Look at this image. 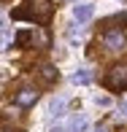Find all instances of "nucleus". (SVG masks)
<instances>
[{
	"label": "nucleus",
	"mask_w": 127,
	"mask_h": 132,
	"mask_svg": "<svg viewBox=\"0 0 127 132\" xmlns=\"http://www.w3.org/2000/svg\"><path fill=\"white\" fill-rule=\"evenodd\" d=\"M108 84L111 86H124L127 84V68H114L111 76H108Z\"/></svg>",
	"instance_id": "nucleus-6"
},
{
	"label": "nucleus",
	"mask_w": 127,
	"mask_h": 132,
	"mask_svg": "<svg viewBox=\"0 0 127 132\" xmlns=\"http://www.w3.org/2000/svg\"><path fill=\"white\" fill-rule=\"evenodd\" d=\"M92 81V73H89L87 68H78L73 76H70V84H76V86H87V84Z\"/></svg>",
	"instance_id": "nucleus-7"
},
{
	"label": "nucleus",
	"mask_w": 127,
	"mask_h": 132,
	"mask_svg": "<svg viewBox=\"0 0 127 132\" xmlns=\"http://www.w3.org/2000/svg\"><path fill=\"white\" fill-rule=\"evenodd\" d=\"M70 14H73V22H78V24H87V22L95 16V5H89V3H76Z\"/></svg>",
	"instance_id": "nucleus-1"
},
{
	"label": "nucleus",
	"mask_w": 127,
	"mask_h": 132,
	"mask_svg": "<svg viewBox=\"0 0 127 132\" xmlns=\"http://www.w3.org/2000/svg\"><path fill=\"white\" fill-rule=\"evenodd\" d=\"M51 132H65V127H54V129H51Z\"/></svg>",
	"instance_id": "nucleus-10"
},
{
	"label": "nucleus",
	"mask_w": 127,
	"mask_h": 132,
	"mask_svg": "<svg viewBox=\"0 0 127 132\" xmlns=\"http://www.w3.org/2000/svg\"><path fill=\"white\" fill-rule=\"evenodd\" d=\"M87 129H89V119L81 116V113L73 116V119H70V124L65 127V132H87Z\"/></svg>",
	"instance_id": "nucleus-5"
},
{
	"label": "nucleus",
	"mask_w": 127,
	"mask_h": 132,
	"mask_svg": "<svg viewBox=\"0 0 127 132\" xmlns=\"http://www.w3.org/2000/svg\"><path fill=\"white\" fill-rule=\"evenodd\" d=\"M103 43H106V49H111V51L122 49L124 46V32L122 30H108V32L103 35Z\"/></svg>",
	"instance_id": "nucleus-2"
},
{
	"label": "nucleus",
	"mask_w": 127,
	"mask_h": 132,
	"mask_svg": "<svg viewBox=\"0 0 127 132\" xmlns=\"http://www.w3.org/2000/svg\"><path fill=\"white\" fill-rule=\"evenodd\" d=\"M43 78H57V73H54V68H43Z\"/></svg>",
	"instance_id": "nucleus-9"
},
{
	"label": "nucleus",
	"mask_w": 127,
	"mask_h": 132,
	"mask_svg": "<svg viewBox=\"0 0 127 132\" xmlns=\"http://www.w3.org/2000/svg\"><path fill=\"white\" fill-rule=\"evenodd\" d=\"M35 100H38V92H35L33 86H25V89H19V92H16V105H22V108L33 105Z\"/></svg>",
	"instance_id": "nucleus-3"
},
{
	"label": "nucleus",
	"mask_w": 127,
	"mask_h": 132,
	"mask_svg": "<svg viewBox=\"0 0 127 132\" xmlns=\"http://www.w3.org/2000/svg\"><path fill=\"white\" fill-rule=\"evenodd\" d=\"M122 105H124V108H127V97H124V100H122Z\"/></svg>",
	"instance_id": "nucleus-11"
},
{
	"label": "nucleus",
	"mask_w": 127,
	"mask_h": 132,
	"mask_svg": "<svg viewBox=\"0 0 127 132\" xmlns=\"http://www.w3.org/2000/svg\"><path fill=\"white\" fill-rule=\"evenodd\" d=\"M11 40H14V32H11L8 27H3V30H0V51H5V49H8V46H11Z\"/></svg>",
	"instance_id": "nucleus-8"
},
{
	"label": "nucleus",
	"mask_w": 127,
	"mask_h": 132,
	"mask_svg": "<svg viewBox=\"0 0 127 132\" xmlns=\"http://www.w3.org/2000/svg\"><path fill=\"white\" fill-rule=\"evenodd\" d=\"M65 105H68V100H65V97H54V100H49V108H46V116H49V119H57V116H62Z\"/></svg>",
	"instance_id": "nucleus-4"
},
{
	"label": "nucleus",
	"mask_w": 127,
	"mask_h": 132,
	"mask_svg": "<svg viewBox=\"0 0 127 132\" xmlns=\"http://www.w3.org/2000/svg\"><path fill=\"white\" fill-rule=\"evenodd\" d=\"M95 132H106V129H95Z\"/></svg>",
	"instance_id": "nucleus-12"
}]
</instances>
